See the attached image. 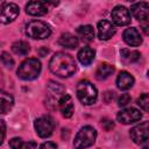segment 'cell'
<instances>
[{
    "instance_id": "1",
    "label": "cell",
    "mask_w": 149,
    "mask_h": 149,
    "mask_svg": "<svg viewBox=\"0 0 149 149\" xmlns=\"http://www.w3.org/2000/svg\"><path fill=\"white\" fill-rule=\"evenodd\" d=\"M50 71L62 78L72 76L76 72L77 64L72 56L65 52H56L49 62Z\"/></svg>"
},
{
    "instance_id": "2",
    "label": "cell",
    "mask_w": 149,
    "mask_h": 149,
    "mask_svg": "<svg viewBox=\"0 0 149 149\" xmlns=\"http://www.w3.org/2000/svg\"><path fill=\"white\" fill-rule=\"evenodd\" d=\"M41 70L42 65L37 58H28L21 63L16 73L23 80H33L40 76Z\"/></svg>"
},
{
    "instance_id": "3",
    "label": "cell",
    "mask_w": 149,
    "mask_h": 149,
    "mask_svg": "<svg viewBox=\"0 0 149 149\" xmlns=\"http://www.w3.org/2000/svg\"><path fill=\"white\" fill-rule=\"evenodd\" d=\"M77 97L79 101L84 105H92L98 98V92L95 86L88 80H80L77 85Z\"/></svg>"
},
{
    "instance_id": "4",
    "label": "cell",
    "mask_w": 149,
    "mask_h": 149,
    "mask_svg": "<svg viewBox=\"0 0 149 149\" xmlns=\"http://www.w3.org/2000/svg\"><path fill=\"white\" fill-rule=\"evenodd\" d=\"M95 139H97V130L91 126H85L77 133L73 141V148L86 149L95 142Z\"/></svg>"
},
{
    "instance_id": "5",
    "label": "cell",
    "mask_w": 149,
    "mask_h": 149,
    "mask_svg": "<svg viewBox=\"0 0 149 149\" xmlns=\"http://www.w3.org/2000/svg\"><path fill=\"white\" fill-rule=\"evenodd\" d=\"M26 33L29 37L34 40H44L50 36L51 29L49 24H47L45 22L40 20H33L27 24Z\"/></svg>"
},
{
    "instance_id": "6",
    "label": "cell",
    "mask_w": 149,
    "mask_h": 149,
    "mask_svg": "<svg viewBox=\"0 0 149 149\" xmlns=\"http://www.w3.org/2000/svg\"><path fill=\"white\" fill-rule=\"evenodd\" d=\"M34 127L40 137H49L55 129V121L49 115L40 116L35 120Z\"/></svg>"
},
{
    "instance_id": "7",
    "label": "cell",
    "mask_w": 149,
    "mask_h": 149,
    "mask_svg": "<svg viewBox=\"0 0 149 149\" xmlns=\"http://www.w3.org/2000/svg\"><path fill=\"white\" fill-rule=\"evenodd\" d=\"M130 139L134 141V143L136 144H142L144 142H147L148 137H149V125L147 121L133 127L129 132Z\"/></svg>"
},
{
    "instance_id": "8",
    "label": "cell",
    "mask_w": 149,
    "mask_h": 149,
    "mask_svg": "<svg viewBox=\"0 0 149 149\" xmlns=\"http://www.w3.org/2000/svg\"><path fill=\"white\" fill-rule=\"evenodd\" d=\"M19 13H20V9L16 3H13V2L5 3L0 9V22L3 24L10 23L19 16Z\"/></svg>"
},
{
    "instance_id": "9",
    "label": "cell",
    "mask_w": 149,
    "mask_h": 149,
    "mask_svg": "<svg viewBox=\"0 0 149 149\" xmlns=\"http://www.w3.org/2000/svg\"><path fill=\"white\" fill-rule=\"evenodd\" d=\"M141 118H142L141 112L139 109H136V108H133V107L121 109L118 113V115H116L118 121L121 122V123H123V125H129V123L136 122Z\"/></svg>"
},
{
    "instance_id": "10",
    "label": "cell",
    "mask_w": 149,
    "mask_h": 149,
    "mask_svg": "<svg viewBox=\"0 0 149 149\" xmlns=\"http://www.w3.org/2000/svg\"><path fill=\"white\" fill-rule=\"evenodd\" d=\"M112 21L116 26H127L130 22V13L125 6H116L113 8L112 13Z\"/></svg>"
},
{
    "instance_id": "11",
    "label": "cell",
    "mask_w": 149,
    "mask_h": 149,
    "mask_svg": "<svg viewBox=\"0 0 149 149\" xmlns=\"http://www.w3.org/2000/svg\"><path fill=\"white\" fill-rule=\"evenodd\" d=\"M115 34V27L111 21L101 20L98 22V36L100 40H109Z\"/></svg>"
},
{
    "instance_id": "12",
    "label": "cell",
    "mask_w": 149,
    "mask_h": 149,
    "mask_svg": "<svg viewBox=\"0 0 149 149\" xmlns=\"http://www.w3.org/2000/svg\"><path fill=\"white\" fill-rule=\"evenodd\" d=\"M130 12L139 21H147L149 17V5L147 2H136L132 5Z\"/></svg>"
},
{
    "instance_id": "13",
    "label": "cell",
    "mask_w": 149,
    "mask_h": 149,
    "mask_svg": "<svg viewBox=\"0 0 149 149\" xmlns=\"http://www.w3.org/2000/svg\"><path fill=\"white\" fill-rule=\"evenodd\" d=\"M58 106L61 109V113L64 118H71L74 111V106H73V101L72 98L69 94H63L59 100H58Z\"/></svg>"
},
{
    "instance_id": "14",
    "label": "cell",
    "mask_w": 149,
    "mask_h": 149,
    "mask_svg": "<svg viewBox=\"0 0 149 149\" xmlns=\"http://www.w3.org/2000/svg\"><path fill=\"white\" fill-rule=\"evenodd\" d=\"M26 12L31 16H42L48 13V7L42 1H29L26 5Z\"/></svg>"
},
{
    "instance_id": "15",
    "label": "cell",
    "mask_w": 149,
    "mask_h": 149,
    "mask_svg": "<svg viewBox=\"0 0 149 149\" xmlns=\"http://www.w3.org/2000/svg\"><path fill=\"white\" fill-rule=\"evenodd\" d=\"M123 41L130 47H139L142 43V37L136 28H127L122 34Z\"/></svg>"
},
{
    "instance_id": "16",
    "label": "cell",
    "mask_w": 149,
    "mask_h": 149,
    "mask_svg": "<svg viewBox=\"0 0 149 149\" xmlns=\"http://www.w3.org/2000/svg\"><path fill=\"white\" fill-rule=\"evenodd\" d=\"M77 56H78V61L83 65L87 66V65H90L93 62L94 56H95V51L92 48H90V47H84V48H81L78 51V55Z\"/></svg>"
},
{
    "instance_id": "17",
    "label": "cell",
    "mask_w": 149,
    "mask_h": 149,
    "mask_svg": "<svg viewBox=\"0 0 149 149\" xmlns=\"http://www.w3.org/2000/svg\"><path fill=\"white\" fill-rule=\"evenodd\" d=\"M133 84H134V78L129 72L121 71L119 73V76L116 78V85H118V87L120 90H123V91L128 90V88H130L133 86Z\"/></svg>"
},
{
    "instance_id": "18",
    "label": "cell",
    "mask_w": 149,
    "mask_h": 149,
    "mask_svg": "<svg viewBox=\"0 0 149 149\" xmlns=\"http://www.w3.org/2000/svg\"><path fill=\"white\" fill-rule=\"evenodd\" d=\"M13 105H14L13 97L9 93L0 90V114H5V113L9 112L12 109Z\"/></svg>"
},
{
    "instance_id": "19",
    "label": "cell",
    "mask_w": 149,
    "mask_h": 149,
    "mask_svg": "<svg viewBox=\"0 0 149 149\" xmlns=\"http://www.w3.org/2000/svg\"><path fill=\"white\" fill-rule=\"evenodd\" d=\"M58 44L63 48H68V49H73L78 45V38L70 34V33H64L61 35V37L58 38Z\"/></svg>"
},
{
    "instance_id": "20",
    "label": "cell",
    "mask_w": 149,
    "mask_h": 149,
    "mask_svg": "<svg viewBox=\"0 0 149 149\" xmlns=\"http://www.w3.org/2000/svg\"><path fill=\"white\" fill-rule=\"evenodd\" d=\"M114 72V66L111 65L109 63H101L98 65L95 70V78L99 80H104L108 78L112 73Z\"/></svg>"
},
{
    "instance_id": "21",
    "label": "cell",
    "mask_w": 149,
    "mask_h": 149,
    "mask_svg": "<svg viewBox=\"0 0 149 149\" xmlns=\"http://www.w3.org/2000/svg\"><path fill=\"white\" fill-rule=\"evenodd\" d=\"M77 34L84 42H91L94 38V29L90 24H84L79 26L77 28Z\"/></svg>"
},
{
    "instance_id": "22",
    "label": "cell",
    "mask_w": 149,
    "mask_h": 149,
    "mask_svg": "<svg viewBox=\"0 0 149 149\" xmlns=\"http://www.w3.org/2000/svg\"><path fill=\"white\" fill-rule=\"evenodd\" d=\"M120 57H121L123 63L129 64V63L136 62L140 58V52L136 50H130V49H121Z\"/></svg>"
},
{
    "instance_id": "23",
    "label": "cell",
    "mask_w": 149,
    "mask_h": 149,
    "mask_svg": "<svg viewBox=\"0 0 149 149\" xmlns=\"http://www.w3.org/2000/svg\"><path fill=\"white\" fill-rule=\"evenodd\" d=\"M12 50L15 55H19V56H27L30 48H29V44L24 41H16L12 44Z\"/></svg>"
},
{
    "instance_id": "24",
    "label": "cell",
    "mask_w": 149,
    "mask_h": 149,
    "mask_svg": "<svg viewBox=\"0 0 149 149\" xmlns=\"http://www.w3.org/2000/svg\"><path fill=\"white\" fill-rule=\"evenodd\" d=\"M0 59H1V63H2L6 68H8V69H12V68H13V65H14V59H13V57H12L8 52H2V54L0 55Z\"/></svg>"
},
{
    "instance_id": "25",
    "label": "cell",
    "mask_w": 149,
    "mask_h": 149,
    "mask_svg": "<svg viewBox=\"0 0 149 149\" xmlns=\"http://www.w3.org/2000/svg\"><path fill=\"white\" fill-rule=\"evenodd\" d=\"M137 105H139L144 112H148V111H149V95H148V93H143V94L137 99Z\"/></svg>"
},
{
    "instance_id": "26",
    "label": "cell",
    "mask_w": 149,
    "mask_h": 149,
    "mask_svg": "<svg viewBox=\"0 0 149 149\" xmlns=\"http://www.w3.org/2000/svg\"><path fill=\"white\" fill-rule=\"evenodd\" d=\"M49 90L52 92V93H55V94H57V95H63L64 93V87L62 86V85H59L58 83H55V81H50L49 83Z\"/></svg>"
},
{
    "instance_id": "27",
    "label": "cell",
    "mask_w": 149,
    "mask_h": 149,
    "mask_svg": "<svg viewBox=\"0 0 149 149\" xmlns=\"http://www.w3.org/2000/svg\"><path fill=\"white\" fill-rule=\"evenodd\" d=\"M36 148H37V144H36V143H35L34 141H28V142H23V141L21 140L16 149H36Z\"/></svg>"
},
{
    "instance_id": "28",
    "label": "cell",
    "mask_w": 149,
    "mask_h": 149,
    "mask_svg": "<svg viewBox=\"0 0 149 149\" xmlns=\"http://www.w3.org/2000/svg\"><path fill=\"white\" fill-rule=\"evenodd\" d=\"M130 100H132L130 95H129L128 93H123V94H121V95L119 97V99H118V105H119V106H126L128 102H130Z\"/></svg>"
},
{
    "instance_id": "29",
    "label": "cell",
    "mask_w": 149,
    "mask_h": 149,
    "mask_svg": "<svg viewBox=\"0 0 149 149\" xmlns=\"http://www.w3.org/2000/svg\"><path fill=\"white\" fill-rule=\"evenodd\" d=\"M6 136V123L3 120H0V144H2Z\"/></svg>"
},
{
    "instance_id": "30",
    "label": "cell",
    "mask_w": 149,
    "mask_h": 149,
    "mask_svg": "<svg viewBox=\"0 0 149 149\" xmlns=\"http://www.w3.org/2000/svg\"><path fill=\"white\" fill-rule=\"evenodd\" d=\"M40 149H57V146H56L54 142L48 141V142L42 143V144H41V147H40Z\"/></svg>"
},
{
    "instance_id": "31",
    "label": "cell",
    "mask_w": 149,
    "mask_h": 149,
    "mask_svg": "<svg viewBox=\"0 0 149 149\" xmlns=\"http://www.w3.org/2000/svg\"><path fill=\"white\" fill-rule=\"evenodd\" d=\"M102 126H104V128L106 129V130H109L111 128H113V122L112 121H109V120H104L102 121Z\"/></svg>"
},
{
    "instance_id": "32",
    "label": "cell",
    "mask_w": 149,
    "mask_h": 149,
    "mask_svg": "<svg viewBox=\"0 0 149 149\" xmlns=\"http://www.w3.org/2000/svg\"><path fill=\"white\" fill-rule=\"evenodd\" d=\"M143 149H148V147H144V148H143Z\"/></svg>"
}]
</instances>
